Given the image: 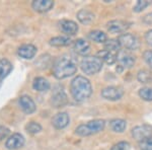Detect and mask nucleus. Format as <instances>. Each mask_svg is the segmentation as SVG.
I'll return each instance as SVG.
<instances>
[{"label": "nucleus", "instance_id": "f257e3e1", "mask_svg": "<svg viewBox=\"0 0 152 150\" xmlns=\"http://www.w3.org/2000/svg\"><path fill=\"white\" fill-rule=\"evenodd\" d=\"M77 63L71 55H62L58 57L53 64V74L57 79H64L75 74Z\"/></svg>", "mask_w": 152, "mask_h": 150}, {"label": "nucleus", "instance_id": "f03ea898", "mask_svg": "<svg viewBox=\"0 0 152 150\" xmlns=\"http://www.w3.org/2000/svg\"><path fill=\"white\" fill-rule=\"evenodd\" d=\"M70 92L76 102H81L87 100L92 93V86L90 81L81 75L73 78L70 84Z\"/></svg>", "mask_w": 152, "mask_h": 150}, {"label": "nucleus", "instance_id": "7ed1b4c3", "mask_svg": "<svg viewBox=\"0 0 152 150\" xmlns=\"http://www.w3.org/2000/svg\"><path fill=\"white\" fill-rule=\"evenodd\" d=\"M104 126L105 122L104 120H92V121L87 122L86 124L79 125L75 129V134L81 137L90 136V135H94L102 132L104 129Z\"/></svg>", "mask_w": 152, "mask_h": 150}, {"label": "nucleus", "instance_id": "20e7f679", "mask_svg": "<svg viewBox=\"0 0 152 150\" xmlns=\"http://www.w3.org/2000/svg\"><path fill=\"white\" fill-rule=\"evenodd\" d=\"M80 68L85 74L94 75L102 68V61L97 56H86L80 62Z\"/></svg>", "mask_w": 152, "mask_h": 150}, {"label": "nucleus", "instance_id": "39448f33", "mask_svg": "<svg viewBox=\"0 0 152 150\" xmlns=\"http://www.w3.org/2000/svg\"><path fill=\"white\" fill-rule=\"evenodd\" d=\"M121 47H123L125 50L128 51H136L140 48V41L135 35L129 33H125L118 38Z\"/></svg>", "mask_w": 152, "mask_h": 150}, {"label": "nucleus", "instance_id": "423d86ee", "mask_svg": "<svg viewBox=\"0 0 152 150\" xmlns=\"http://www.w3.org/2000/svg\"><path fill=\"white\" fill-rule=\"evenodd\" d=\"M132 136L138 142H143L152 139V126L150 125H141L132 129Z\"/></svg>", "mask_w": 152, "mask_h": 150}, {"label": "nucleus", "instance_id": "0eeeda50", "mask_svg": "<svg viewBox=\"0 0 152 150\" xmlns=\"http://www.w3.org/2000/svg\"><path fill=\"white\" fill-rule=\"evenodd\" d=\"M100 94L104 100L115 102V100H121L122 97L124 95V90L123 88L119 86H107L102 90Z\"/></svg>", "mask_w": 152, "mask_h": 150}, {"label": "nucleus", "instance_id": "6e6552de", "mask_svg": "<svg viewBox=\"0 0 152 150\" xmlns=\"http://www.w3.org/2000/svg\"><path fill=\"white\" fill-rule=\"evenodd\" d=\"M130 23L128 21L121 20V19H116V20H111L107 23V31L111 34H125V31L129 29Z\"/></svg>", "mask_w": 152, "mask_h": 150}, {"label": "nucleus", "instance_id": "1a4fd4ad", "mask_svg": "<svg viewBox=\"0 0 152 150\" xmlns=\"http://www.w3.org/2000/svg\"><path fill=\"white\" fill-rule=\"evenodd\" d=\"M118 61L120 66L124 68H132L135 65L136 58L135 56L128 50H121L118 54Z\"/></svg>", "mask_w": 152, "mask_h": 150}, {"label": "nucleus", "instance_id": "9d476101", "mask_svg": "<svg viewBox=\"0 0 152 150\" xmlns=\"http://www.w3.org/2000/svg\"><path fill=\"white\" fill-rule=\"evenodd\" d=\"M68 102L67 95L62 87L55 88V91L53 92L51 97V104L55 108H62Z\"/></svg>", "mask_w": 152, "mask_h": 150}, {"label": "nucleus", "instance_id": "9b49d317", "mask_svg": "<svg viewBox=\"0 0 152 150\" xmlns=\"http://www.w3.org/2000/svg\"><path fill=\"white\" fill-rule=\"evenodd\" d=\"M24 145V137L19 133L12 134L5 142V147L9 150H16Z\"/></svg>", "mask_w": 152, "mask_h": 150}, {"label": "nucleus", "instance_id": "f8f14e48", "mask_svg": "<svg viewBox=\"0 0 152 150\" xmlns=\"http://www.w3.org/2000/svg\"><path fill=\"white\" fill-rule=\"evenodd\" d=\"M69 122H70L69 115L64 112L56 114L52 119V125L58 130H62L66 128L69 125Z\"/></svg>", "mask_w": 152, "mask_h": 150}, {"label": "nucleus", "instance_id": "ddd939ff", "mask_svg": "<svg viewBox=\"0 0 152 150\" xmlns=\"http://www.w3.org/2000/svg\"><path fill=\"white\" fill-rule=\"evenodd\" d=\"M18 104H19L20 109L23 110L26 114L31 115L36 112L37 107H36L35 102H34L33 98L29 97L28 95H23V97H19Z\"/></svg>", "mask_w": 152, "mask_h": 150}, {"label": "nucleus", "instance_id": "4468645a", "mask_svg": "<svg viewBox=\"0 0 152 150\" xmlns=\"http://www.w3.org/2000/svg\"><path fill=\"white\" fill-rule=\"evenodd\" d=\"M59 26L60 29L67 36H74L75 34H77L78 28L77 23L73 20H69V19H63L59 23Z\"/></svg>", "mask_w": 152, "mask_h": 150}, {"label": "nucleus", "instance_id": "2eb2a0df", "mask_svg": "<svg viewBox=\"0 0 152 150\" xmlns=\"http://www.w3.org/2000/svg\"><path fill=\"white\" fill-rule=\"evenodd\" d=\"M18 54L20 58L23 59H33L37 54V48L31 44H24L18 48Z\"/></svg>", "mask_w": 152, "mask_h": 150}, {"label": "nucleus", "instance_id": "dca6fc26", "mask_svg": "<svg viewBox=\"0 0 152 150\" xmlns=\"http://www.w3.org/2000/svg\"><path fill=\"white\" fill-rule=\"evenodd\" d=\"M73 49L78 55H81V56H86L89 54L90 52V45L88 42H86L83 39H78L74 42V45H73Z\"/></svg>", "mask_w": 152, "mask_h": 150}, {"label": "nucleus", "instance_id": "f3484780", "mask_svg": "<svg viewBox=\"0 0 152 150\" xmlns=\"http://www.w3.org/2000/svg\"><path fill=\"white\" fill-rule=\"evenodd\" d=\"M54 6V1L52 0H35L31 3V7L37 12H47L52 9Z\"/></svg>", "mask_w": 152, "mask_h": 150}, {"label": "nucleus", "instance_id": "a211bd4d", "mask_svg": "<svg viewBox=\"0 0 152 150\" xmlns=\"http://www.w3.org/2000/svg\"><path fill=\"white\" fill-rule=\"evenodd\" d=\"M118 54L119 53H115V52H112V51L104 49V50L99 51L96 56L102 61V62H105L107 64H109V65H113V64L118 60Z\"/></svg>", "mask_w": 152, "mask_h": 150}, {"label": "nucleus", "instance_id": "6ab92c4d", "mask_svg": "<svg viewBox=\"0 0 152 150\" xmlns=\"http://www.w3.org/2000/svg\"><path fill=\"white\" fill-rule=\"evenodd\" d=\"M77 18L82 24L87 26V24H90L94 20V12L88 10V9H81V10L78 11Z\"/></svg>", "mask_w": 152, "mask_h": 150}, {"label": "nucleus", "instance_id": "aec40b11", "mask_svg": "<svg viewBox=\"0 0 152 150\" xmlns=\"http://www.w3.org/2000/svg\"><path fill=\"white\" fill-rule=\"evenodd\" d=\"M12 71V64L7 59L0 60V85L4 78H6L8 74Z\"/></svg>", "mask_w": 152, "mask_h": 150}, {"label": "nucleus", "instance_id": "412c9836", "mask_svg": "<svg viewBox=\"0 0 152 150\" xmlns=\"http://www.w3.org/2000/svg\"><path fill=\"white\" fill-rule=\"evenodd\" d=\"M33 88L37 91H47L50 89V82L44 77H37L34 79Z\"/></svg>", "mask_w": 152, "mask_h": 150}, {"label": "nucleus", "instance_id": "4be33fe9", "mask_svg": "<svg viewBox=\"0 0 152 150\" xmlns=\"http://www.w3.org/2000/svg\"><path fill=\"white\" fill-rule=\"evenodd\" d=\"M49 43L53 47H66V46H69L71 44V39L69 37L59 36V37H55V38H52Z\"/></svg>", "mask_w": 152, "mask_h": 150}, {"label": "nucleus", "instance_id": "5701e85b", "mask_svg": "<svg viewBox=\"0 0 152 150\" xmlns=\"http://www.w3.org/2000/svg\"><path fill=\"white\" fill-rule=\"evenodd\" d=\"M110 127L114 132L116 133H123L126 130L127 123L123 119H114L110 122Z\"/></svg>", "mask_w": 152, "mask_h": 150}, {"label": "nucleus", "instance_id": "b1692460", "mask_svg": "<svg viewBox=\"0 0 152 150\" xmlns=\"http://www.w3.org/2000/svg\"><path fill=\"white\" fill-rule=\"evenodd\" d=\"M88 38L91 41L95 42V43L99 44H104L105 42L107 41V34H104V31H91L89 34H88Z\"/></svg>", "mask_w": 152, "mask_h": 150}, {"label": "nucleus", "instance_id": "393cba45", "mask_svg": "<svg viewBox=\"0 0 152 150\" xmlns=\"http://www.w3.org/2000/svg\"><path fill=\"white\" fill-rule=\"evenodd\" d=\"M137 79L141 83H151L152 82V72L149 70L143 69L137 73Z\"/></svg>", "mask_w": 152, "mask_h": 150}, {"label": "nucleus", "instance_id": "a878e982", "mask_svg": "<svg viewBox=\"0 0 152 150\" xmlns=\"http://www.w3.org/2000/svg\"><path fill=\"white\" fill-rule=\"evenodd\" d=\"M105 50H109V51H112V52H115V53H119L121 51V45H120L119 41L115 40V39H112V40H107L105 43L104 44Z\"/></svg>", "mask_w": 152, "mask_h": 150}, {"label": "nucleus", "instance_id": "bb28decb", "mask_svg": "<svg viewBox=\"0 0 152 150\" xmlns=\"http://www.w3.org/2000/svg\"><path fill=\"white\" fill-rule=\"evenodd\" d=\"M139 97L145 102H152V88L142 87L139 90Z\"/></svg>", "mask_w": 152, "mask_h": 150}, {"label": "nucleus", "instance_id": "cd10ccee", "mask_svg": "<svg viewBox=\"0 0 152 150\" xmlns=\"http://www.w3.org/2000/svg\"><path fill=\"white\" fill-rule=\"evenodd\" d=\"M26 130L31 134H37L42 131V126L37 122H29L26 125Z\"/></svg>", "mask_w": 152, "mask_h": 150}, {"label": "nucleus", "instance_id": "c85d7f7f", "mask_svg": "<svg viewBox=\"0 0 152 150\" xmlns=\"http://www.w3.org/2000/svg\"><path fill=\"white\" fill-rule=\"evenodd\" d=\"M151 4L150 1H146V0H139L136 2V4L133 7V10L135 12H141L142 10L146 8L147 6H149Z\"/></svg>", "mask_w": 152, "mask_h": 150}, {"label": "nucleus", "instance_id": "c756f323", "mask_svg": "<svg viewBox=\"0 0 152 150\" xmlns=\"http://www.w3.org/2000/svg\"><path fill=\"white\" fill-rule=\"evenodd\" d=\"M130 144L126 141H122L119 142V143L115 144L114 146L112 147L111 150H130Z\"/></svg>", "mask_w": 152, "mask_h": 150}, {"label": "nucleus", "instance_id": "7c9ffc66", "mask_svg": "<svg viewBox=\"0 0 152 150\" xmlns=\"http://www.w3.org/2000/svg\"><path fill=\"white\" fill-rule=\"evenodd\" d=\"M143 59L147 65L152 68V50H146L143 53Z\"/></svg>", "mask_w": 152, "mask_h": 150}, {"label": "nucleus", "instance_id": "2f4dec72", "mask_svg": "<svg viewBox=\"0 0 152 150\" xmlns=\"http://www.w3.org/2000/svg\"><path fill=\"white\" fill-rule=\"evenodd\" d=\"M139 147H140V150H152V139L139 142Z\"/></svg>", "mask_w": 152, "mask_h": 150}, {"label": "nucleus", "instance_id": "473e14b6", "mask_svg": "<svg viewBox=\"0 0 152 150\" xmlns=\"http://www.w3.org/2000/svg\"><path fill=\"white\" fill-rule=\"evenodd\" d=\"M8 134H9V129H7L6 127H3V126L0 127V140L6 138V137L8 136Z\"/></svg>", "mask_w": 152, "mask_h": 150}, {"label": "nucleus", "instance_id": "72a5a7b5", "mask_svg": "<svg viewBox=\"0 0 152 150\" xmlns=\"http://www.w3.org/2000/svg\"><path fill=\"white\" fill-rule=\"evenodd\" d=\"M145 40L147 42V44H148V45H150L152 47V29H150V31H148L146 33Z\"/></svg>", "mask_w": 152, "mask_h": 150}, {"label": "nucleus", "instance_id": "f704fd0d", "mask_svg": "<svg viewBox=\"0 0 152 150\" xmlns=\"http://www.w3.org/2000/svg\"><path fill=\"white\" fill-rule=\"evenodd\" d=\"M143 20L145 21L146 23H152V12L149 14H147V15L144 16Z\"/></svg>", "mask_w": 152, "mask_h": 150}]
</instances>
